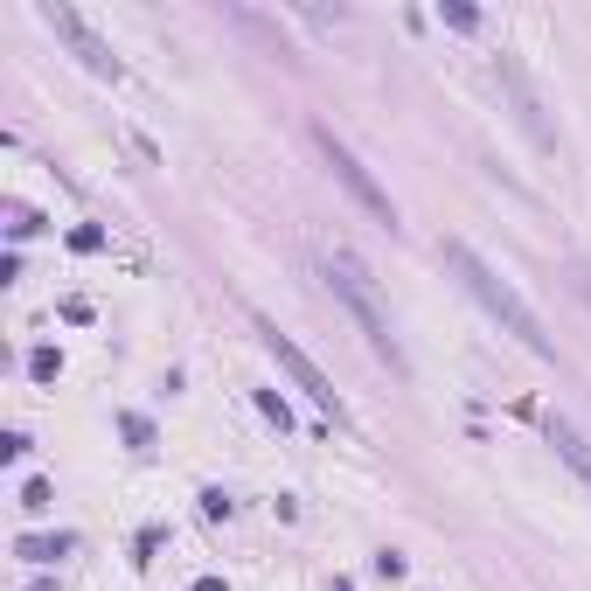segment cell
Masks as SVG:
<instances>
[{
	"label": "cell",
	"instance_id": "obj_7",
	"mask_svg": "<svg viewBox=\"0 0 591 591\" xmlns=\"http://www.w3.org/2000/svg\"><path fill=\"white\" fill-rule=\"evenodd\" d=\"M550 445H557V459H564V466L591 487V439L571 425V418H550Z\"/></svg>",
	"mask_w": 591,
	"mask_h": 591
},
{
	"label": "cell",
	"instance_id": "obj_13",
	"mask_svg": "<svg viewBox=\"0 0 591 591\" xmlns=\"http://www.w3.org/2000/svg\"><path fill=\"white\" fill-rule=\"evenodd\" d=\"M56 369H63L56 348H35V355H28V376H35V383H56Z\"/></svg>",
	"mask_w": 591,
	"mask_h": 591
},
{
	"label": "cell",
	"instance_id": "obj_10",
	"mask_svg": "<svg viewBox=\"0 0 591 591\" xmlns=\"http://www.w3.org/2000/svg\"><path fill=\"white\" fill-rule=\"evenodd\" d=\"M439 21H445V28H459V35H473V28H480V7H466V0H445Z\"/></svg>",
	"mask_w": 591,
	"mask_h": 591
},
{
	"label": "cell",
	"instance_id": "obj_1",
	"mask_svg": "<svg viewBox=\"0 0 591 591\" xmlns=\"http://www.w3.org/2000/svg\"><path fill=\"white\" fill-rule=\"evenodd\" d=\"M439 265H445V272H452V279H459L473 299H480V306H487V313H494V320H501V327H508V334L529 348V355H557V341L543 334L536 306L515 293V286H508V279H501V272H494V265H487V258L466 244V237H445V244H439Z\"/></svg>",
	"mask_w": 591,
	"mask_h": 591
},
{
	"label": "cell",
	"instance_id": "obj_11",
	"mask_svg": "<svg viewBox=\"0 0 591 591\" xmlns=\"http://www.w3.org/2000/svg\"><path fill=\"white\" fill-rule=\"evenodd\" d=\"M258 411H265V418H272V425H279V432H286V425H293V404H286V397H279V390H258Z\"/></svg>",
	"mask_w": 591,
	"mask_h": 591
},
{
	"label": "cell",
	"instance_id": "obj_6",
	"mask_svg": "<svg viewBox=\"0 0 591 591\" xmlns=\"http://www.w3.org/2000/svg\"><path fill=\"white\" fill-rule=\"evenodd\" d=\"M501 84L515 91V119H522V133H529L536 147H550V126H543V105H536V91H529V77H522V63H515V56H501Z\"/></svg>",
	"mask_w": 591,
	"mask_h": 591
},
{
	"label": "cell",
	"instance_id": "obj_17",
	"mask_svg": "<svg viewBox=\"0 0 591 591\" xmlns=\"http://www.w3.org/2000/svg\"><path fill=\"white\" fill-rule=\"evenodd\" d=\"M195 591H230V585L223 578H195Z\"/></svg>",
	"mask_w": 591,
	"mask_h": 591
},
{
	"label": "cell",
	"instance_id": "obj_8",
	"mask_svg": "<svg viewBox=\"0 0 591 591\" xmlns=\"http://www.w3.org/2000/svg\"><path fill=\"white\" fill-rule=\"evenodd\" d=\"M77 550V536H21L14 543V557H28V564H56V557H70Z\"/></svg>",
	"mask_w": 591,
	"mask_h": 591
},
{
	"label": "cell",
	"instance_id": "obj_4",
	"mask_svg": "<svg viewBox=\"0 0 591 591\" xmlns=\"http://www.w3.org/2000/svg\"><path fill=\"white\" fill-rule=\"evenodd\" d=\"M258 341H265V355H272V362H279V369L293 376V383H299V390H306V397H313V404H320V411H327V418H334V425H348V404L334 397V383H327V376L313 369V355L299 348L293 334H279L272 320H258Z\"/></svg>",
	"mask_w": 591,
	"mask_h": 591
},
{
	"label": "cell",
	"instance_id": "obj_18",
	"mask_svg": "<svg viewBox=\"0 0 591 591\" xmlns=\"http://www.w3.org/2000/svg\"><path fill=\"white\" fill-rule=\"evenodd\" d=\"M334 591H348V585H334Z\"/></svg>",
	"mask_w": 591,
	"mask_h": 591
},
{
	"label": "cell",
	"instance_id": "obj_15",
	"mask_svg": "<svg viewBox=\"0 0 591 591\" xmlns=\"http://www.w3.org/2000/svg\"><path fill=\"white\" fill-rule=\"evenodd\" d=\"M202 515H209V522H223V515H230V494H223V487H209V494H202Z\"/></svg>",
	"mask_w": 591,
	"mask_h": 591
},
{
	"label": "cell",
	"instance_id": "obj_14",
	"mask_svg": "<svg viewBox=\"0 0 591 591\" xmlns=\"http://www.w3.org/2000/svg\"><path fill=\"white\" fill-rule=\"evenodd\" d=\"M28 230H42V216H35V209H21V202H14V209H7V237H28Z\"/></svg>",
	"mask_w": 591,
	"mask_h": 591
},
{
	"label": "cell",
	"instance_id": "obj_9",
	"mask_svg": "<svg viewBox=\"0 0 591 591\" xmlns=\"http://www.w3.org/2000/svg\"><path fill=\"white\" fill-rule=\"evenodd\" d=\"M21 508H28V515H49V508H56V487H49L42 473H35V480H21Z\"/></svg>",
	"mask_w": 591,
	"mask_h": 591
},
{
	"label": "cell",
	"instance_id": "obj_16",
	"mask_svg": "<svg viewBox=\"0 0 591 591\" xmlns=\"http://www.w3.org/2000/svg\"><path fill=\"white\" fill-rule=\"evenodd\" d=\"M70 244H77V251H105V230H91V223H84V230H70Z\"/></svg>",
	"mask_w": 591,
	"mask_h": 591
},
{
	"label": "cell",
	"instance_id": "obj_2",
	"mask_svg": "<svg viewBox=\"0 0 591 591\" xmlns=\"http://www.w3.org/2000/svg\"><path fill=\"white\" fill-rule=\"evenodd\" d=\"M327 286H334V299L348 306V320L362 327L369 355L390 362V376H411V362H404V348H397V334H390V313H383V299H376V286H369V272H362L355 251H334V258H327Z\"/></svg>",
	"mask_w": 591,
	"mask_h": 591
},
{
	"label": "cell",
	"instance_id": "obj_12",
	"mask_svg": "<svg viewBox=\"0 0 591 591\" xmlns=\"http://www.w3.org/2000/svg\"><path fill=\"white\" fill-rule=\"evenodd\" d=\"M119 432H126V439H133L140 452H147V445H153V418H140V411H126V418H119Z\"/></svg>",
	"mask_w": 591,
	"mask_h": 591
},
{
	"label": "cell",
	"instance_id": "obj_3",
	"mask_svg": "<svg viewBox=\"0 0 591 591\" xmlns=\"http://www.w3.org/2000/svg\"><path fill=\"white\" fill-rule=\"evenodd\" d=\"M313 147H320V160H327V174H334V181H341V188H348V195H355V202L383 223V230H397V202H390V188H383V181L355 160V147H348L327 119H313Z\"/></svg>",
	"mask_w": 591,
	"mask_h": 591
},
{
	"label": "cell",
	"instance_id": "obj_5",
	"mask_svg": "<svg viewBox=\"0 0 591 591\" xmlns=\"http://www.w3.org/2000/svg\"><path fill=\"white\" fill-rule=\"evenodd\" d=\"M35 14H42V21H49V28H56V35H63V42L77 49V63H84L91 77H112V84L126 77V63L112 56V42H105V35H98V28H91V21H84L77 7H63V0H42Z\"/></svg>",
	"mask_w": 591,
	"mask_h": 591
}]
</instances>
